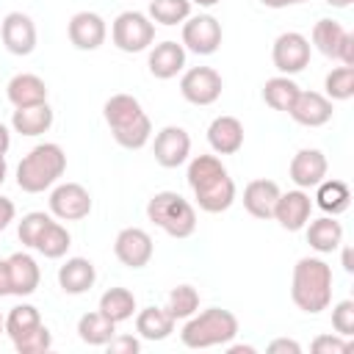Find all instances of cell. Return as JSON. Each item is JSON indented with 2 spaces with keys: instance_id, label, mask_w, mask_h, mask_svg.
<instances>
[{
  "instance_id": "cell-32",
  "label": "cell",
  "mask_w": 354,
  "mask_h": 354,
  "mask_svg": "<svg viewBox=\"0 0 354 354\" xmlns=\"http://www.w3.org/2000/svg\"><path fill=\"white\" fill-rule=\"evenodd\" d=\"M346 28L335 19H318L313 25V44L326 55V58H335L337 61V53H340V44L346 39Z\"/></svg>"
},
{
  "instance_id": "cell-42",
  "label": "cell",
  "mask_w": 354,
  "mask_h": 354,
  "mask_svg": "<svg viewBox=\"0 0 354 354\" xmlns=\"http://www.w3.org/2000/svg\"><path fill=\"white\" fill-rule=\"evenodd\" d=\"M315 354H346L351 348V343L343 335H318L310 346Z\"/></svg>"
},
{
  "instance_id": "cell-49",
  "label": "cell",
  "mask_w": 354,
  "mask_h": 354,
  "mask_svg": "<svg viewBox=\"0 0 354 354\" xmlns=\"http://www.w3.org/2000/svg\"><path fill=\"white\" fill-rule=\"evenodd\" d=\"M266 8H288V6H301L307 0H260Z\"/></svg>"
},
{
  "instance_id": "cell-23",
  "label": "cell",
  "mask_w": 354,
  "mask_h": 354,
  "mask_svg": "<svg viewBox=\"0 0 354 354\" xmlns=\"http://www.w3.org/2000/svg\"><path fill=\"white\" fill-rule=\"evenodd\" d=\"M97 282V268L91 260L86 257H69L61 268H58V285L64 293L69 296H80L86 290H91Z\"/></svg>"
},
{
  "instance_id": "cell-14",
  "label": "cell",
  "mask_w": 354,
  "mask_h": 354,
  "mask_svg": "<svg viewBox=\"0 0 354 354\" xmlns=\"http://www.w3.org/2000/svg\"><path fill=\"white\" fill-rule=\"evenodd\" d=\"M310 213H313V199H310V194L301 191V188L279 194L277 207H274L277 224H279L282 230H288V232L304 230V224L310 221Z\"/></svg>"
},
{
  "instance_id": "cell-19",
  "label": "cell",
  "mask_w": 354,
  "mask_h": 354,
  "mask_svg": "<svg viewBox=\"0 0 354 354\" xmlns=\"http://www.w3.org/2000/svg\"><path fill=\"white\" fill-rule=\"evenodd\" d=\"M149 72H152V77H158V80H171V77H177L180 72H183V66H185V47L183 44H177V41H171V39H166V41H160V44H155L152 50H149Z\"/></svg>"
},
{
  "instance_id": "cell-34",
  "label": "cell",
  "mask_w": 354,
  "mask_h": 354,
  "mask_svg": "<svg viewBox=\"0 0 354 354\" xmlns=\"http://www.w3.org/2000/svg\"><path fill=\"white\" fill-rule=\"evenodd\" d=\"M152 22L158 25H180L191 17V0H149V14Z\"/></svg>"
},
{
  "instance_id": "cell-3",
  "label": "cell",
  "mask_w": 354,
  "mask_h": 354,
  "mask_svg": "<svg viewBox=\"0 0 354 354\" xmlns=\"http://www.w3.org/2000/svg\"><path fill=\"white\" fill-rule=\"evenodd\" d=\"M66 171V152L53 144H36L17 166V185L25 194H41L58 183V177Z\"/></svg>"
},
{
  "instance_id": "cell-5",
  "label": "cell",
  "mask_w": 354,
  "mask_h": 354,
  "mask_svg": "<svg viewBox=\"0 0 354 354\" xmlns=\"http://www.w3.org/2000/svg\"><path fill=\"white\" fill-rule=\"evenodd\" d=\"M147 218L171 238H191L196 230V210L177 191H158L147 202Z\"/></svg>"
},
{
  "instance_id": "cell-2",
  "label": "cell",
  "mask_w": 354,
  "mask_h": 354,
  "mask_svg": "<svg viewBox=\"0 0 354 354\" xmlns=\"http://www.w3.org/2000/svg\"><path fill=\"white\" fill-rule=\"evenodd\" d=\"M102 116H105L116 144L124 149H141L152 136V122L133 94L108 97L102 105Z\"/></svg>"
},
{
  "instance_id": "cell-45",
  "label": "cell",
  "mask_w": 354,
  "mask_h": 354,
  "mask_svg": "<svg viewBox=\"0 0 354 354\" xmlns=\"http://www.w3.org/2000/svg\"><path fill=\"white\" fill-rule=\"evenodd\" d=\"M337 61L343 66H354V33H346V39L340 44V53H337Z\"/></svg>"
},
{
  "instance_id": "cell-51",
  "label": "cell",
  "mask_w": 354,
  "mask_h": 354,
  "mask_svg": "<svg viewBox=\"0 0 354 354\" xmlns=\"http://www.w3.org/2000/svg\"><path fill=\"white\" fill-rule=\"evenodd\" d=\"M8 147H11V133H8V127L0 122V155H6Z\"/></svg>"
},
{
  "instance_id": "cell-30",
  "label": "cell",
  "mask_w": 354,
  "mask_h": 354,
  "mask_svg": "<svg viewBox=\"0 0 354 354\" xmlns=\"http://www.w3.org/2000/svg\"><path fill=\"white\" fill-rule=\"evenodd\" d=\"M77 335H80V340L88 343V346H105V343L116 335V324H113L108 315H102L100 310H94V313L80 315V321H77Z\"/></svg>"
},
{
  "instance_id": "cell-10",
  "label": "cell",
  "mask_w": 354,
  "mask_h": 354,
  "mask_svg": "<svg viewBox=\"0 0 354 354\" xmlns=\"http://www.w3.org/2000/svg\"><path fill=\"white\" fill-rule=\"evenodd\" d=\"M50 213L61 221H80L91 213V194L80 183H61L50 194Z\"/></svg>"
},
{
  "instance_id": "cell-22",
  "label": "cell",
  "mask_w": 354,
  "mask_h": 354,
  "mask_svg": "<svg viewBox=\"0 0 354 354\" xmlns=\"http://www.w3.org/2000/svg\"><path fill=\"white\" fill-rule=\"evenodd\" d=\"M279 194L282 191L274 180H252L243 188V207L249 216L268 221V218H274V207H277Z\"/></svg>"
},
{
  "instance_id": "cell-21",
  "label": "cell",
  "mask_w": 354,
  "mask_h": 354,
  "mask_svg": "<svg viewBox=\"0 0 354 354\" xmlns=\"http://www.w3.org/2000/svg\"><path fill=\"white\" fill-rule=\"evenodd\" d=\"M207 144L216 155H235L243 147V124L235 116H216L207 127Z\"/></svg>"
},
{
  "instance_id": "cell-9",
  "label": "cell",
  "mask_w": 354,
  "mask_h": 354,
  "mask_svg": "<svg viewBox=\"0 0 354 354\" xmlns=\"http://www.w3.org/2000/svg\"><path fill=\"white\" fill-rule=\"evenodd\" d=\"M271 61L282 75H299L310 64V39L296 30L279 33L271 47Z\"/></svg>"
},
{
  "instance_id": "cell-39",
  "label": "cell",
  "mask_w": 354,
  "mask_h": 354,
  "mask_svg": "<svg viewBox=\"0 0 354 354\" xmlns=\"http://www.w3.org/2000/svg\"><path fill=\"white\" fill-rule=\"evenodd\" d=\"M50 221H53V218H50L47 213H41V210L25 213V216H22V221H19V230H17V235H19L22 246L33 249V246H36V241H39V235L47 230V224H50Z\"/></svg>"
},
{
  "instance_id": "cell-8",
  "label": "cell",
  "mask_w": 354,
  "mask_h": 354,
  "mask_svg": "<svg viewBox=\"0 0 354 354\" xmlns=\"http://www.w3.org/2000/svg\"><path fill=\"white\" fill-rule=\"evenodd\" d=\"M224 80L213 66H191L180 77V94L191 105H213L221 97Z\"/></svg>"
},
{
  "instance_id": "cell-46",
  "label": "cell",
  "mask_w": 354,
  "mask_h": 354,
  "mask_svg": "<svg viewBox=\"0 0 354 354\" xmlns=\"http://www.w3.org/2000/svg\"><path fill=\"white\" fill-rule=\"evenodd\" d=\"M14 213H17L14 202H11L8 196H0V232L14 221Z\"/></svg>"
},
{
  "instance_id": "cell-54",
  "label": "cell",
  "mask_w": 354,
  "mask_h": 354,
  "mask_svg": "<svg viewBox=\"0 0 354 354\" xmlns=\"http://www.w3.org/2000/svg\"><path fill=\"white\" fill-rule=\"evenodd\" d=\"M191 3H196V6H202V8H210V6H216V3H221V0H191Z\"/></svg>"
},
{
  "instance_id": "cell-4",
  "label": "cell",
  "mask_w": 354,
  "mask_h": 354,
  "mask_svg": "<svg viewBox=\"0 0 354 354\" xmlns=\"http://www.w3.org/2000/svg\"><path fill=\"white\" fill-rule=\"evenodd\" d=\"M235 335H238V318L221 307H207L202 313H194L180 329V340L188 348L227 346L230 340H235Z\"/></svg>"
},
{
  "instance_id": "cell-48",
  "label": "cell",
  "mask_w": 354,
  "mask_h": 354,
  "mask_svg": "<svg viewBox=\"0 0 354 354\" xmlns=\"http://www.w3.org/2000/svg\"><path fill=\"white\" fill-rule=\"evenodd\" d=\"M340 263L348 274H354V249L351 246H343V254H340Z\"/></svg>"
},
{
  "instance_id": "cell-16",
  "label": "cell",
  "mask_w": 354,
  "mask_h": 354,
  "mask_svg": "<svg viewBox=\"0 0 354 354\" xmlns=\"http://www.w3.org/2000/svg\"><path fill=\"white\" fill-rule=\"evenodd\" d=\"M326 169H329L326 155L321 149H310L307 147V149H299L293 155V160L288 166V174H290V180H293L296 188L307 191V188H315L326 177Z\"/></svg>"
},
{
  "instance_id": "cell-11",
  "label": "cell",
  "mask_w": 354,
  "mask_h": 354,
  "mask_svg": "<svg viewBox=\"0 0 354 354\" xmlns=\"http://www.w3.org/2000/svg\"><path fill=\"white\" fill-rule=\"evenodd\" d=\"M152 252H155L152 238L141 227H124L113 241V254L127 268H144L152 260Z\"/></svg>"
},
{
  "instance_id": "cell-38",
  "label": "cell",
  "mask_w": 354,
  "mask_h": 354,
  "mask_svg": "<svg viewBox=\"0 0 354 354\" xmlns=\"http://www.w3.org/2000/svg\"><path fill=\"white\" fill-rule=\"evenodd\" d=\"M329 100H351L354 97V66H337L324 80Z\"/></svg>"
},
{
  "instance_id": "cell-47",
  "label": "cell",
  "mask_w": 354,
  "mask_h": 354,
  "mask_svg": "<svg viewBox=\"0 0 354 354\" xmlns=\"http://www.w3.org/2000/svg\"><path fill=\"white\" fill-rule=\"evenodd\" d=\"M0 296H11V274H8V260H0Z\"/></svg>"
},
{
  "instance_id": "cell-37",
  "label": "cell",
  "mask_w": 354,
  "mask_h": 354,
  "mask_svg": "<svg viewBox=\"0 0 354 354\" xmlns=\"http://www.w3.org/2000/svg\"><path fill=\"white\" fill-rule=\"evenodd\" d=\"M169 313H171V318L177 321V318H191L196 310H199V293H196V288H191V285H177V288H171V293H169V307H166Z\"/></svg>"
},
{
  "instance_id": "cell-36",
  "label": "cell",
  "mask_w": 354,
  "mask_h": 354,
  "mask_svg": "<svg viewBox=\"0 0 354 354\" xmlns=\"http://www.w3.org/2000/svg\"><path fill=\"white\" fill-rule=\"evenodd\" d=\"M224 171H227V169H224V163H221L216 155H196V158L188 163L185 180H188L191 188H196V185H202V183H207V180H213V177H218V174H224Z\"/></svg>"
},
{
  "instance_id": "cell-25",
  "label": "cell",
  "mask_w": 354,
  "mask_h": 354,
  "mask_svg": "<svg viewBox=\"0 0 354 354\" xmlns=\"http://www.w3.org/2000/svg\"><path fill=\"white\" fill-rule=\"evenodd\" d=\"M304 227H307V243L321 254H329L343 243V227L335 216H321L315 221H307Z\"/></svg>"
},
{
  "instance_id": "cell-53",
  "label": "cell",
  "mask_w": 354,
  "mask_h": 354,
  "mask_svg": "<svg viewBox=\"0 0 354 354\" xmlns=\"http://www.w3.org/2000/svg\"><path fill=\"white\" fill-rule=\"evenodd\" d=\"M6 171H8V166H6V155H0V185H3V180H6Z\"/></svg>"
},
{
  "instance_id": "cell-55",
  "label": "cell",
  "mask_w": 354,
  "mask_h": 354,
  "mask_svg": "<svg viewBox=\"0 0 354 354\" xmlns=\"http://www.w3.org/2000/svg\"><path fill=\"white\" fill-rule=\"evenodd\" d=\"M0 332H6V318L0 315Z\"/></svg>"
},
{
  "instance_id": "cell-20",
  "label": "cell",
  "mask_w": 354,
  "mask_h": 354,
  "mask_svg": "<svg viewBox=\"0 0 354 354\" xmlns=\"http://www.w3.org/2000/svg\"><path fill=\"white\" fill-rule=\"evenodd\" d=\"M6 97L14 108H30V105H41L47 102V83L33 75V72H19L8 80L6 86Z\"/></svg>"
},
{
  "instance_id": "cell-35",
  "label": "cell",
  "mask_w": 354,
  "mask_h": 354,
  "mask_svg": "<svg viewBox=\"0 0 354 354\" xmlns=\"http://www.w3.org/2000/svg\"><path fill=\"white\" fill-rule=\"evenodd\" d=\"M36 326H41V315L33 304H19L6 315V335L11 337V343L19 340L22 335L33 332Z\"/></svg>"
},
{
  "instance_id": "cell-13",
  "label": "cell",
  "mask_w": 354,
  "mask_h": 354,
  "mask_svg": "<svg viewBox=\"0 0 354 354\" xmlns=\"http://www.w3.org/2000/svg\"><path fill=\"white\" fill-rule=\"evenodd\" d=\"M152 152H155V160L163 166V169H177L188 160L191 155V136L177 127V124H169L163 127L158 136H155V144H152Z\"/></svg>"
},
{
  "instance_id": "cell-50",
  "label": "cell",
  "mask_w": 354,
  "mask_h": 354,
  "mask_svg": "<svg viewBox=\"0 0 354 354\" xmlns=\"http://www.w3.org/2000/svg\"><path fill=\"white\" fill-rule=\"evenodd\" d=\"M227 354H254V346H243V343H227Z\"/></svg>"
},
{
  "instance_id": "cell-26",
  "label": "cell",
  "mask_w": 354,
  "mask_h": 354,
  "mask_svg": "<svg viewBox=\"0 0 354 354\" xmlns=\"http://www.w3.org/2000/svg\"><path fill=\"white\" fill-rule=\"evenodd\" d=\"M11 127H14V133L28 136V138L41 136L53 127V108L47 102L30 105V108H17L11 116Z\"/></svg>"
},
{
  "instance_id": "cell-44",
  "label": "cell",
  "mask_w": 354,
  "mask_h": 354,
  "mask_svg": "<svg viewBox=\"0 0 354 354\" xmlns=\"http://www.w3.org/2000/svg\"><path fill=\"white\" fill-rule=\"evenodd\" d=\"M266 351L268 354H301V346L296 340H290V337H277V340H271L266 346Z\"/></svg>"
},
{
  "instance_id": "cell-24",
  "label": "cell",
  "mask_w": 354,
  "mask_h": 354,
  "mask_svg": "<svg viewBox=\"0 0 354 354\" xmlns=\"http://www.w3.org/2000/svg\"><path fill=\"white\" fill-rule=\"evenodd\" d=\"M8 274H11V293L14 296H30L41 282V271H39L36 260L25 252H14L8 257Z\"/></svg>"
},
{
  "instance_id": "cell-18",
  "label": "cell",
  "mask_w": 354,
  "mask_h": 354,
  "mask_svg": "<svg viewBox=\"0 0 354 354\" xmlns=\"http://www.w3.org/2000/svg\"><path fill=\"white\" fill-rule=\"evenodd\" d=\"M191 191L196 196L199 210H205V213H224L235 202V183L227 171L202 183V185H196V188H191Z\"/></svg>"
},
{
  "instance_id": "cell-6",
  "label": "cell",
  "mask_w": 354,
  "mask_h": 354,
  "mask_svg": "<svg viewBox=\"0 0 354 354\" xmlns=\"http://www.w3.org/2000/svg\"><path fill=\"white\" fill-rule=\"evenodd\" d=\"M111 39L122 53H141L155 41V22L141 11H122L111 25Z\"/></svg>"
},
{
  "instance_id": "cell-7",
  "label": "cell",
  "mask_w": 354,
  "mask_h": 354,
  "mask_svg": "<svg viewBox=\"0 0 354 354\" xmlns=\"http://www.w3.org/2000/svg\"><path fill=\"white\" fill-rule=\"evenodd\" d=\"M183 47L196 55H213L221 47V22L213 14H196L183 22Z\"/></svg>"
},
{
  "instance_id": "cell-28",
  "label": "cell",
  "mask_w": 354,
  "mask_h": 354,
  "mask_svg": "<svg viewBox=\"0 0 354 354\" xmlns=\"http://www.w3.org/2000/svg\"><path fill=\"white\" fill-rule=\"evenodd\" d=\"M315 188H318L315 191V205L326 216H340V213L348 210V205H351V188H348V183H343V180H326L324 177Z\"/></svg>"
},
{
  "instance_id": "cell-31",
  "label": "cell",
  "mask_w": 354,
  "mask_h": 354,
  "mask_svg": "<svg viewBox=\"0 0 354 354\" xmlns=\"http://www.w3.org/2000/svg\"><path fill=\"white\" fill-rule=\"evenodd\" d=\"M100 313L108 315L113 324H122V321L133 318V313H136V296L127 288H108L100 296Z\"/></svg>"
},
{
  "instance_id": "cell-15",
  "label": "cell",
  "mask_w": 354,
  "mask_h": 354,
  "mask_svg": "<svg viewBox=\"0 0 354 354\" xmlns=\"http://www.w3.org/2000/svg\"><path fill=\"white\" fill-rule=\"evenodd\" d=\"M66 33H69V41L77 47V50H97L105 44V36H108V25L100 14L94 11H77L69 25H66Z\"/></svg>"
},
{
  "instance_id": "cell-52",
  "label": "cell",
  "mask_w": 354,
  "mask_h": 354,
  "mask_svg": "<svg viewBox=\"0 0 354 354\" xmlns=\"http://www.w3.org/2000/svg\"><path fill=\"white\" fill-rule=\"evenodd\" d=\"M332 8H348L351 6V0H326Z\"/></svg>"
},
{
  "instance_id": "cell-43",
  "label": "cell",
  "mask_w": 354,
  "mask_h": 354,
  "mask_svg": "<svg viewBox=\"0 0 354 354\" xmlns=\"http://www.w3.org/2000/svg\"><path fill=\"white\" fill-rule=\"evenodd\" d=\"M108 354H138L141 351V340L133 337V335H113L108 343H105Z\"/></svg>"
},
{
  "instance_id": "cell-1",
  "label": "cell",
  "mask_w": 354,
  "mask_h": 354,
  "mask_svg": "<svg viewBox=\"0 0 354 354\" xmlns=\"http://www.w3.org/2000/svg\"><path fill=\"white\" fill-rule=\"evenodd\" d=\"M290 299L307 315L324 313L332 304V268L321 257H301L293 266Z\"/></svg>"
},
{
  "instance_id": "cell-33",
  "label": "cell",
  "mask_w": 354,
  "mask_h": 354,
  "mask_svg": "<svg viewBox=\"0 0 354 354\" xmlns=\"http://www.w3.org/2000/svg\"><path fill=\"white\" fill-rule=\"evenodd\" d=\"M69 246H72V238H69L66 227H61L58 221H50L47 230L39 235V241H36L33 249H36L39 254H44L47 260H58V257L66 254Z\"/></svg>"
},
{
  "instance_id": "cell-17",
  "label": "cell",
  "mask_w": 354,
  "mask_h": 354,
  "mask_svg": "<svg viewBox=\"0 0 354 354\" xmlns=\"http://www.w3.org/2000/svg\"><path fill=\"white\" fill-rule=\"evenodd\" d=\"M288 113L293 122L304 127H321L332 119V100L318 91H299Z\"/></svg>"
},
{
  "instance_id": "cell-12",
  "label": "cell",
  "mask_w": 354,
  "mask_h": 354,
  "mask_svg": "<svg viewBox=\"0 0 354 354\" xmlns=\"http://www.w3.org/2000/svg\"><path fill=\"white\" fill-rule=\"evenodd\" d=\"M0 36H3V44L11 55H30L36 50V25L22 11H11L3 17Z\"/></svg>"
},
{
  "instance_id": "cell-29",
  "label": "cell",
  "mask_w": 354,
  "mask_h": 354,
  "mask_svg": "<svg viewBox=\"0 0 354 354\" xmlns=\"http://www.w3.org/2000/svg\"><path fill=\"white\" fill-rule=\"evenodd\" d=\"M299 91H301V88L296 86V80H293L290 75H277V77H268V80H266V86H263V100H266L268 108L288 113Z\"/></svg>"
},
{
  "instance_id": "cell-40",
  "label": "cell",
  "mask_w": 354,
  "mask_h": 354,
  "mask_svg": "<svg viewBox=\"0 0 354 354\" xmlns=\"http://www.w3.org/2000/svg\"><path fill=\"white\" fill-rule=\"evenodd\" d=\"M50 346H53V335H50V329L44 324L36 326L33 332L22 335L19 340H14V348L19 354H44V351H50Z\"/></svg>"
},
{
  "instance_id": "cell-41",
  "label": "cell",
  "mask_w": 354,
  "mask_h": 354,
  "mask_svg": "<svg viewBox=\"0 0 354 354\" xmlns=\"http://www.w3.org/2000/svg\"><path fill=\"white\" fill-rule=\"evenodd\" d=\"M332 326L343 337L354 335V301L351 299H343V301H337L332 307Z\"/></svg>"
},
{
  "instance_id": "cell-27",
  "label": "cell",
  "mask_w": 354,
  "mask_h": 354,
  "mask_svg": "<svg viewBox=\"0 0 354 354\" xmlns=\"http://www.w3.org/2000/svg\"><path fill=\"white\" fill-rule=\"evenodd\" d=\"M136 332L144 340H166L174 332V318L166 307H144L136 315Z\"/></svg>"
}]
</instances>
